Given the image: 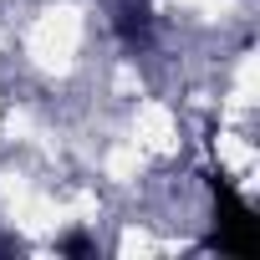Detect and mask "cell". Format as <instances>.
Masks as SVG:
<instances>
[{"label":"cell","mask_w":260,"mask_h":260,"mask_svg":"<svg viewBox=\"0 0 260 260\" xmlns=\"http://www.w3.org/2000/svg\"><path fill=\"white\" fill-rule=\"evenodd\" d=\"M117 36H122L127 46H143V41H148V11H143V6H138V11H122Z\"/></svg>","instance_id":"2"},{"label":"cell","mask_w":260,"mask_h":260,"mask_svg":"<svg viewBox=\"0 0 260 260\" xmlns=\"http://www.w3.org/2000/svg\"><path fill=\"white\" fill-rule=\"evenodd\" d=\"M209 194H214V235H209V250L255 260L260 255V230H255V214L240 199V189L224 174H209Z\"/></svg>","instance_id":"1"},{"label":"cell","mask_w":260,"mask_h":260,"mask_svg":"<svg viewBox=\"0 0 260 260\" xmlns=\"http://www.w3.org/2000/svg\"><path fill=\"white\" fill-rule=\"evenodd\" d=\"M6 250H21V240H11V235H0V255Z\"/></svg>","instance_id":"4"},{"label":"cell","mask_w":260,"mask_h":260,"mask_svg":"<svg viewBox=\"0 0 260 260\" xmlns=\"http://www.w3.org/2000/svg\"><path fill=\"white\" fill-rule=\"evenodd\" d=\"M61 255H97V245H92L87 235H67V240H61Z\"/></svg>","instance_id":"3"}]
</instances>
